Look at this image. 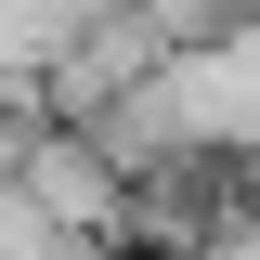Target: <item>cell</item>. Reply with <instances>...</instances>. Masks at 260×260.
I'll return each instance as SVG.
<instances>
[{
    "label": "cell",
    "instance_id": "obj_1",
    "mask_svg": "<svg viewBox=\"0 0 260 260\" xmlns=\"http://www.w3.org/2000/svg\"><path fill=\"white\" fill-rule=\"evenodd\" d=\"M156 117H169V156L247 169V130H260V26H208V39H182V52H156Z\"/></svg>",
    "mask_w": 260,
    "mask_h": 260
},
{
    "label": "cell",
    "instance_id": "obj_3",
    "mask_svg": "<svg viewBox=\"0 0 260 260\" xmlns=\"http://www.w3.org/2000/svg\"><path fill=\"white\" fill-rule=\"evenodd\" d=\"M221 13H247V0H221Z\"/></svg>",
    "mask_w": 260,
    "mask_h": 260
},
{
    "label": "cell",
    "instance_id": "obj_2",
    "mask_svg": "<svg viewBox=\"0 0 260 260\" xmlns=\"http://www.w3.org/2000/svg\"><path fill=\"white\" fill-rule=\"evenodd\" d=\"M0 195H26L65 247H117V169L91 156V130L13 117V156H0Z\"/></svg>",
    "mask_w": 260,
    "mask_h": 260
}]
</instances>
